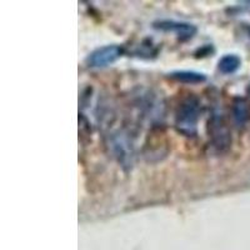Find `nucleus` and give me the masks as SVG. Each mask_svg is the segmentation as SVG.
Wrapping results in <instances>:
<instances>
[{"instance_id": "f257e3e1", "label": "nucleus", "mask_w": 250, "mask_h": 250, "mask_svg": "<svg viewBox=\"0 0 250 250\" xmlns=\"http://www.w3.org/2000/svg\"><path fill=\"white\" fill-rule=\"evenodd\" d=\"M200 114H202V103L199 98L193 94L188 95L176 108L175 120H174L175 129L185 137H195L198 134Z\"/></svg>"}, {"instance_id": "f03ea898", "label": "nucleus", "mask_w": 250, "mask_h": 250, "mask_svg": "<svg viewBox=\"0 0 250 250\" xmlns=\"http://www.w3.org/2000/svg\"><path fill=\"white\" fill-rule=\"evenodd\" d=\"M208 134L211 148L219 154L227 153L231 146V133L220 108H214L208 122Z\"/></svg>"}, {"instance_id": "7ed1b4c3", "label": "nucleus", "mask_w": 250, "mask_h": 250, "mask_svg": "<svg viewBox=\"0 0 250 250\" xmlns=\"http://www.w3.org/2000/svg\"><path fill=\"white\" fill-rule=\"evenodd\" d=\"M109 148L111 153L122 163L123 167H131L134 160V144L128 130L119 129L109 135Z\"/></svg>"}, {"instance_id": "20e7f679", "label": "nucleus", "mask_w": 250, "mask_h": 250, "mask_svg": "<svg viewBox=\"0 0 250 250\" xmlns=\"http://www.w3.org/2000/svg\"><path fill=\"white\" fill-rule=\"evenodd\" d=\"M123 54H124V49L117 44L100 46L88 55L86 64L90 68H105L117 62Z\"/></svg>"}, {"instance_id": "39448f33", "label": "nucleus", "mask_w": 250, "mask_h": 250, "mask_svg": "<svg viewBox=\"0 0 250 250\" xmlns=\"http://www.w3.org/2000/svg\"><path fill=\"white\" fill-rule=\"evenodd\" d=\"M153 28L158 31H163V33H173L178 37V39L183 40V42L190 40L198 31V28L194 24L169 19L156 20L153 23Z\"/></svg>"}, {"instance_id": "423d86ee", "label": "nucleus", "mask_w": 250, "mask_h": 250, "mask_svg": "<svg viewBox=\"0 0 250 250\" xmlns=\"http://www.w3.org/2000/svg\"><path fill=\"white\" fill-rule=\"evenodd\" d=\"M231 118L236 128L243 129L250 120L249 103L244 98H235L231 104Z\"/></svg>"}, {"instance_id": "0eeeda50", "label": "nucleus", "mask_w": 250, "mask_h": 250, "mask_svg": "<svg viewBox=\"0 0 250 250\" xmlns=\"http://www.w3.org/2000/svg\"><path fill=\"white\" fill-rule=\"evenodd\" d=\"M169 78L183 84H202L207 82V75L195 70H175L171 71Z\"/></svg>"}, {"instance_id": "6e6552de", "label": "nucleus", "mask_w": 250, "mask_h": 250, "mask_svg": "<svg viewBox=\"0 0 250 250\" xmlns=\"http://www.w3.org/2000/svg\"><path fill=\"white\" fill-rule=\"evenodd\" d=\"M242 59L236 54H227L219 60L218 69L224 75H231L240 69Z\"/></svg>"}, {"instance_id": "1a4fd4ad", "label": "nucleus", "mask_w": 250, "mask_h": 250, "mask_svg": "<svg viewBox=\"0 0 250 250\" xmlns=\"http://www.w3.org/2000/svg\"><path fill=\"white\" fill-rule=\"evenodd\" d=\"M214 53H215L214 46L211 45V44H205V45L200 46V48L194 53V55H195L196 58H207L209 57V55H213Z\"/></svg>"}, {"instance_id": "9d476101", "label": "nucleus", "mask_w": 250, "mask_h": 250, "mask_svg": "<svg viewBox=\"0 0 250 250\" xmlns=\"http://www.w3.org/2000/svg\"><path fill=\"white\" fill-rule=\"evenodd\" d=\"M244 31L245 34H247L250 39V24H244Z\"/></svg>"}, {"instance_id": "9b49d317", "label": "nucleus", "mask_w": 250, "mask_h": 250, "mask_svg": "<svg viewBox=\"0 0 250 250\" xmlns=\"http://www.w3.org/2000/svg\"><path fill=\"white\" fill-rule=\"evenodd\" d=\"M248 93L250 94V86H249V88H248Z\"/></svg>"}, {"instance_id": "f8f14e48", "label": "nucleus", "mask_w": 250, "mask_h": 250, "mask_svg": "<svg viewBox=\"0 0 250 250\" xmlns=\"http://www.w3.org/2000/svg\"><path fill=\"white\" fill-rule=\"evenodd\" d=\"M248 4H249V5H250V3H248Z\"/></svg>"}]
</instances>
